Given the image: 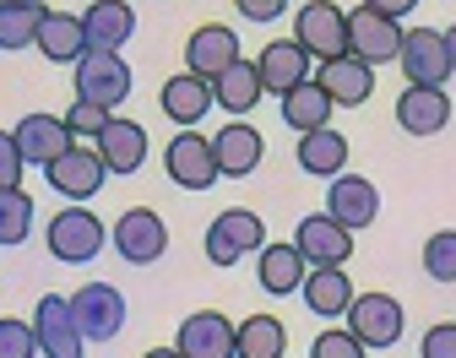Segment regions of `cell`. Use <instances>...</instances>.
Returning <instances> with one entry per match:
<instances>
[{"label": "cell", "mask_w": 456, "mask_h": 358, "mask_svg": "<svg viewBox=\"0 0 456 358\" xmlns=\"http://www.w3.org/2000/svg\"><path fill=\"white\" fill-rule=\"evenodd\" d=\"M44 245H49V256H54V261L82 266V261H93V256L109 245V228H103V217H93L82 201H71V207H61V212L49 217Z\"/></svg>", "instance_id": "1"}, {"label": "cell", "mask_w": 456, "mask_h": 358, "mask_svg": "<svg viewBox=\"0 0 456 358\" xmlns=\"http://www.w3.org/2000/svg\"><path fill=\"white\" fill-rule=\"evenodd\" d=\"M266 245V217H256L250 207H228L212 217L207 228V261L212 266H240L245 256H256Z\"/></svg>", "instance_id": "2"}, {"label": "cell", "mask_w": 456, "mask_h": 358, "mask_svg": "<svg viewBox=\"0 0 456 358\" xmlns=\"http://www.w3.org/2000/svg\"><path fill=\"white\" fill-rule=\"evenodd\" d=\"M109 245H114V256L131 261V266H152V261H163V250H168V223H163L152 207H131V212L114 217Z\"/></svg>", "instance_id": "3"}, {"label": "cell", "mask_w": 456, "mask_h": 358, "mask_svg": "<svg viewBox=\"0 0 456 358\" xmlns=\"http://www.w3.org/2000/svg\"><path fill=\"white\" fill-rule=\"evenodd\" d=\"M77 98L103 103V109L126 103L131 98V66H126V54L120 49H87L77 60Z\"/></svg>", "instance_id": "4"}, {"label": "cell", "mask_w": 456, "mask_h": 358, "mask_svg": "<svg viewBox=\"0 0 456 358\" xmlns=\"http://www.w3.org/2000/svg\"><path fill=\"white\" fill-rule=\"evenodd\" d=\"M408 87H445L456 71H451V49H445V33L435 28H408L403 33V54H396Z\"/></svg>", "instance_id": "5"}, {"label": "cell", "mask_w": 456, "mask_h": 358, "mask_svg": "<svg viewBox=\"0 0 456 358\" xmlns=\"http://www.w3.org/2000/svg\"><path fill=\"white\" fill-rule=\"evenodd\" d=\"M44 179H49V191L54 196H66V201H93L98 191H103V179H109V163L98 158V147H71V152H61L49 168H44Z\"/></svg>", "instance_id": "6"}, {"label": "cell", "mask_w": 456, "mask_h": 358, "mask_svg": "<svg viewBox=\"0 0 456 358\" xmlns=\"http://www.w3.org/2000/svg\"><path fill=\"white\" fill-rule=\"evenodd\" d=\"M163 174L175 179L180 191H212V179H223L217 152H212V142H207L201 131H180L175 142H168V152H163Z\"/></svg>", "instance_id": "7"}, {"label": "cell", "mask_w": 456, "mask_h": 358, "mask_svg": "<svg viewBox=\"0 0 456 358\" xmlns=\"http://www.w3.org/2000/svg\"><path fill=\"white\" fill-rule=\"evenodd\" d=\"M71 310H77V326L87 342H114L126 331V293L109 288V282H87L71 293Z\"/></svg>", "instance_id": "8"}, {"label": "cell", "mask_w": 456, "mask_h": 358, "mask_svg": "<svg viewBox=\"0 0 456 358\" xmlns=\"http://www.w3.org/2000/svg\"><path fill=\"white\" fill-rule=\"evenodd\" d=\"M175 347L185 358H240V326L228 321L223 310H196L180 321Z\"/></svg>", "instance_id": "9"}, {"label": "cell", "mask_w": 456, "mask_h": 358, "mask_svg": "<svg viewBox=\"0 0 456 358\" xmlns=\"http://www.w3.org/2000/svg\"><path fill=\"white\" fill-rule=\"evenodd\" d=\"M33 331H38V347L44 358H87V337L77 326V310L66 293H44L38 298V315H33Z\"/></svg>", "instance_id": "10"}, {"label": "cell", "mask_w": 456, "mask_h": 358, "mask_svg": "<svg viewBox=\"0 0 456 358\" xmlns=\"http://www.w3.org/2000/svg\"><path fill=\"white\" fill-rule=\"evenodd\" d=\"M294 38L310 49V60H337L348 54V17L331 0H305L294 17Z\"/></svg>", "instance_id": "11"}, {"label": "cell", "mask_w": 456, "mask_h": 358, "mask_svg": "<svg viewBox=\"0 0 456 358\" xmlns=\"http://www.w3.org/2000/svg\"><path fill=\"white\" fill-rule=\"evenodd\" d=\"M403 33H408L403 22L386 17V12H375V6L348 12V54L370 60V66H386V60L403 54Z\"/></svg>", "instance_id": "12"}, {"label": "cell", "mask_w": 456, "mask_h": 358, "mask_svg": "<svg viewBox=\"0 0 456 358\" xmlns=\"http://www.w3.org/2000/svg\"><path fill=\"white\" fill-rule=\"evenodd\" d=\"M403 326H408V315L391 293H359L354 310H348V331L364 347H396L403 342Z\"/></svg>", "instance_id": "13"}, {"label": "cell", "mask_w": 456, "mask_h": 358, "mask_svg": "<svg viewBox=\"0 0 456 358\" xmlns=\"http://www.w3.org/2000/svg\"><path fill=\"white\" fill-rule=\"evenodd\" d=\"M294 245L310 266H342V261H354V228L337 223L331 212H315V217H299Z\"/></svg>", "instance_id": "14"}, {"label": "cell", "mask_w": 456, "mask_h": 358, "mask_svg": "<svg viewBox=\"0 0 456 358\" xmlns=\"http://www.w3.org/2000/svg\"><path fill=\"white\" fill-rule=\"evenodd\" d=\"M17 147H22V158L28 163H38V168H49L54 158H61V152H71L77 147V136H71V126H66V114H22L17 119Z\"/></svg>", "instance_id": "15"}, {"label": "cell", "mask_w": 456, "mask_h": 358, "mask_svg": "<svg viewBox=\"0 0 456 358\" xmlns=\"http://www.w3.org/2000/svg\"><path fill=\"white\" fill-rule=\"evenodd\" d=\"M326 212L359 233V228H370L380 217V191L364 174H337V179H326Z\"/></svg>", "instance_id": "16"}, {"label": "cell", "mask_w": 456, "mask_h": 358, "mask_svg": "<svg viewBox=\"0 0 456 358\" xmlns=\"http://www.w3.org/2000/svg\"><path fill=\"white\" fill-rule=\"evenodd\" d=\"M234 60H245V54H240V33L223 28V22L196 28L191 44H185V71H196V77H207V82H217L228 66H234Z\"/></svg>", "instance_id": "17"}, {"label": "cell", "mask_w": 456, "mask_h": 358, "mask_svg": "<svg viewBox=\"0 0 456 358\" xmlns=\"http://www.w3.org/2000/svg\"><path fill=\"white\" fill-rule=\"evenodd\" d=\"M305 277H310V261L299 256V245L289 239V245H266L256 250V282H261V293H272V298H289V293H299L305 288Z\"/></svg>", "instance_id": "18"}, {"label": "cell", "mask_w": 456, "mask_h": 358, "mask_svg": "<svg viewBox=\"0 0 456 358\" xmlns=\"http://www.w3.org/2000/svg\"><path fill=\"white\" fill-rule=\"evenodd\" d=\"M212 152H217V168L223 179H250L266 158V142L256 126H245V119H228V126L212 136Z\"/></svg>", "instance_id": "19"}, {"label": "cell", "mask_w": 456, "mask_h": 358, "mask_svg": "<svg viewBox=\"0 0 456 358\" xmlns=\"http://www.w3.org/2000/svg\"><path fill=\"white\" fill-rule=\"evenodd\" d=\"M315 82L331 93V103L359 109V103H370V93H375V66H370V60H359V54H337V60H321Z\"/></svg>", "instance_id": "20"}, {"label": "cell", "mask_w": 456, "mask_h": 358, "mask_svg": "<svg viewBox=\"0 0 456 358\" xmlns=\"http://www.w3.org/2000/svg\"><path fill=\"white\" fill-rule=\"evenodd\" d=\"M396 126L408 136H440L451 126V93L445 87H403V98H396Z\"/></svg>", "instance_id": "21"}, {"label": "cell", "mask_w": 456, "mask_h": 358, "mask_svg": "<svg viewBox=\"0 0 456 358\" xmlns=\"http://www.w3.org/2000/svg\"><path fill=\"white\" fill-rule=\"evenodd\" d=\"M256 66H261V87L266 93H294L299 82H310V49L299 38H277L256 54Z\"/></svg>", "instance_id": "22"}, {"label": "cell", "mask_w": 456, "mask_h": 358, "mask_svg": "<svg viewBox=\"0 0 456 358\" xmlns=\"http://www.w3.org/2000/svg\"><path fill=\"white\" fill-rule=\"evenodd\" d=\"M212 103H217V98H212V82H207V77H196V71H180V77H168V82H163V93H158V109H163L168 119H175L180 131L201 126Z\"/></svg>", "instance_id": "23"}, {"label": "cell", "mask_w": 456, "mask_h": 358, "mask_svg": "<svg viewBox=\"0 0 456 358\" xmlns=\"http://www.w3.org/2000/svg\"><path fill=\"white\" fill-rule=\"evenodd\" d=\"M82 28H87V49H120L136 33V12L131 0H93L82 12Z\"/></svg>", "instance_id": "24"}, {"label": "cell", "mask_w": 456, "mask_h": 358, "mask_svg": "<svg viewBox=\"0 0 456 358\" xmlns=\"http://www.w3.org/2000/svg\"><path fill=\"white\" fill-rule=\"evenodd\" d=\"M98 158L109 163V174H136L147 163V131L136 119H109L98 131Z\"/></svg>", "instance_id": "25"}, {"label": "cell", "mask_w": 456, "mask_h": 358, "mask_svg": "<svg viewBox=\"0 0 456 358\" xmlns=\"http://www.w3.org/2000/svg\"><path fill=\"white\" fill-rule=\"evenodd\" d=\"M38 54L54 60V66H77L87 54V28L77 12H44V28H38Z\"/></svg>", "instance_id": "26"}, {"label": "cell", "mask_w": 456, "mask_h": 358, "mask_svg": "<svg viewBox=\"0 0 456 358\" xmlns=\"http://www.w3.org/2000/svg\"><path fill=\"white\" fill-rule=\"evenodd\" d=\"M305 305L315 310V315H326V321H337V315H348L354 310V282H348V272L342 266H310V277H305Z\"/></svg>", "instance_id": "27"}, {"label": "cell", "mask_w": 456, "mask_h": 358, "mask_svg": "<svg viewBox=\"0 0 456 358\" xmlns=\"http://www.w3.org/2000/svg\"><path fill=\"white\" fill-rule=\"evenodd\" d=\"M261 66L256 60H234V66H228L217 82H212V98H217V109H228L234 119H245L256 103H261Z\"/></svg>", "instance_id": "28"}, {"label": "cell", "mask_w": 456, "mask_h": 358, "mask_svg": "<svg viewBox=\"0 0 456 358\" xmlns=\"http://www.w3.org/2000/svg\"><path fill=\"white\" fill-rule=\"evenodd\" d=\"M299 168L315 174V179H337V174H348V136L321 126V131H305L299 136Z\"/></svg>", "instance_id": "29"}, {"label": "cell", "mask_w": 456, "mask_h": 358, "mask_svg": "<svg viewBox=\"0 0 456 358\" xmlns=\"http://www.w3.org/2000/svg\"><path fill=\"white\" fill-rule=\"evenodd\" d=\"M331 93L310 77V82H299L294 93H282V119H289V131H321V126H331Z\"/></svg>", "instance_id": "30"}, {"label": "cell", "mask_w": 456, "mask_h": 358, "mask_svg": "<svg viewBox=\"0 0 456 358\" xmlns=\"http://www.w3.org/2000/svg\"><path fill=\"white\" fill-rule=\"evenodd\" d=\"M282 347H289V326L277 315L240 321V358H282Z\"/></svg>", "instance_id": "31"}, {"label": "cell", "mask_w": 456, "mask_h": 358, "mask_svg": "<svg viewBox=\"0 0 456 358\" xmlns=\"http://www.w3.org/2000/svg\"><path fill=\"white\" fill-rule=\"evenodd\" d=\"M33 233V196L22 185H0V250L22 245Z\"/></svg>", "instance_id": "32"}, {"label": "cell", "mask_w": 456, "mask_h": 358, "mask_svg": "<svg viewBox=\"0 0 456 358\" xmlns=\"http://www.w3.org/2000/svg\"><path fill=\"white\" fill-rule=\"evenodd\" d=\"M44 0L38 6H0V49H33L44 28Z\"/></svg>", "instance_id": "33"}, {"label": "cell", "mask_w": 456, "mask_h": 358, "mask_svg": "<svg viewBox=\"0 0 456 358\" xmlns=\"http://www.w3.org/2000/svg\"><path fill=\"white\" fill-rule=\"evenodd\" d=\"M424 272L429 282H456V228H440L424 239Z\"/></svg>", "instance_id": "34"}, {"label": "cell", "mask_w": 456, "mask_h": 358, "mask_svg": "<svg viewBox=\"0 0 456 358\" xmlns=\"http://www.w3.org/2000/svg\"><path fill=\"white\" fill-rule=\"evenodd\" d=\"M38 331L33 321H17V315H0V358H38Z\"/></svg>", "instance_id": "35"}, {"label": "cell", "mask_w": 456, "mask_h": 358, "mask_svg": "<svg viewBox=\"0 0 456 358\" xmlns=\"http://www.w3.org/2000/svg\"><path fill=\"white\" fill-rule=\"evenodd\" d=\"M109 119H114V114H109L103 103H87V98H77V103L66 109V126H71V136H77V142H82V136H93V142H98V131L109 126Z\"/></svg>", "instance_id": "36"}, {"label": "cell", "mask_w": 456, "mask_h": 358, "mask_svg": "<svg viewBox=\"0 0 456 358\" xmlns=\"http://www.w3.org/2000/svg\"><path fill=\"white\" fill-rule=\"evenodd\" d=\"M370 347L354 337V331H321L315 342H310V358H364Z\"/></svg>", "instance_id": "37"}, {"label": "cell", "mask_w": 456, "mask_h": 358, "mask_svg": "<svg viewBox=\"0 0 456 358\" xmlns=\"http://www.w3.org/2000/svg\"><path fill=\"white\" fill-rule=\"evenodd\" d=\"M419 358H456V321H435L419 342Z\"/></svg>", "instance_id": "38"}, {"label": "cell", "mask_w": 456, "mask_h": 358, "mask_svg": "<svg viewBox=\"0 0 456 358\" xmlns=\"http://www.w3.org/2000/svg\"><path fill=\"white\" fill-rule=\"evenodd\" d=\"M22 168H28V158H22L17 136H12V131H0V185H17Z\"/></svg>", "instance_id": "39"}, {"label": "cell", "mask_w": 456, "mask_h": 358, "mask_svg": "<svg viewBox=\"0 0 456 358\" xmlns=\"http://www.w3.org/2000/svg\"><path fill=\"white\" fill-rule=\"evenodd\" d=\"M245 22H277L282 12H289V0H234Z\"/></svg>", "instance_id": "40"}, {"label": "cell", "mask_w": 456, "mask_h": 358, "mask_svg": "<svg viewBox=\"0 0 456 358\" xmlns=\"http://www.w3.org/2000/svg\"><path fill=\"white\" fill-rule=\"evenodd\" d=\"M364 6H375V12H386V17H396V22H403V17L419 6V0H364Z\"/></svg>", "instance_id": "41"}, {"label": "cell", "mask_w": 456, "mask_h": 358, "mask_svg": "<svg viewBox=\"0 0 456 358\" xmlns=\"http://www.w3.org/2000/svg\"><path fill=\"white\" fill-rule=\"evenodd\" d=\"M147 358H185V353H180V347H152Z\"/></svg>", "instance_id": "42"}, {"label": "cell", "mask_w": 456, "mask_h": 358, "mask_svg": "<svg viewBox=\"0 0 456 358\" xmlns=\"http://www.w3.org/2000/svg\"><path fill=\"white\" fill-rule=\"evenodd\" d=\"M445 49H451V71H456V28H445Z\"/></svg>", "instance_id": "43"}, {"label": "cell", "mask_w": 456, "mask_h": 358, "mask_svg": "<svg viewBox=\"0 0 456 358\" xmlns=\"http://www.w3.org/2000/svg\"><path fill=\"white\" fill-rule=\"evenodd\" d=\"M0 6H38V0H0Z\"/></svg>", "instance_id": "44"}]
</instances>
